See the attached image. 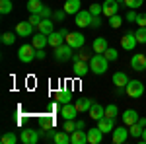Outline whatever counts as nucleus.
Here are the masks:
<instances>
[{
  "instance_id": "18",
  "label": "nucleus",
  "mask_w": 146,
  "mask_h": 144,
  "mask_svg": "<svg viewBox=\"0 0 146 144\" xmlns=\"http://www.w3.org/2000/svg\"><path fill=\"white\" fill-rule=\"evenodd\" d=\"M70 144H88V133L76 129L74 133H70Z\"/></svg>"
},
{
  "instance_id": "23",
  "label": "nucleus",
  "mask_w": 146,
  "mask_h": 144,
  "mask_svg": "<svg viewBox=\"0 0 146 144\" xmlns=\"http://www.w3.org/2000/svg\"><path fill=\"white\" fill-rule=\"evenodd\" d=\"M107 47H109V43H107V39H105V37H98V39H94V43H92L94 53H101V55L107 51Z\"/></svg>"
},
{
  "instance_id": "4",
  "label": "nucleus",
  "mask_w": 146,
  "mask_h": 144,
  "mask_svg": "<svg viewBox=\"0 0 146 144\" xmlns=\"http://www.w3.org/2000/svg\"><path fill=\"white\" fill-rule=\"evenodd\" d=\"M35 53H37V49H35L33 45L25 43V45H22V47L18 49V58H20V62L27 64V62H31V60L35 58Z\"/></svg>"
},
{
  "instance_id": "13",
  "label": "nucleus",
  "mask_w": 146,
  "mask_h": 144,
  "mask_svg": "<svg viewBox=\"0 0 146 144\" xmlns=\"http://www.w3.org/2000/svg\"><path fill=\"white\" fill-rule=\"evenodd\" d=\"M80 111L76 109V103H64L62 107H60V115H62V119H76V115H78Z\"/></svg>"
},
{
  "instance_id": "30",
  "label": "nucleus",
  "mask_w": 146,
  "mask_h": 144,
  "mask_svg": "<svg viewBox=\"0 0 146 144\" xmlns=\"http://www.w3.org/2000/svg\"><path fill=\"white\" fill-rule=\"evenodd\" d=\"M0 41L4 45H14L16 41H18V33H12V31H4L2 33V37H0Z\"/></svg>"
},
{
  "instance_id": "41",
  "label": "nucleus",
  "mask_w": 146,
  "mask_h": 144,
  "mask_svg": "<svg viewBox=\"0 0 146 144\" xmlns=\"http://www.w3.org/2000/svg\"><path fill=\"white\" fill-rule=\"evenodd\" d=\"M90 14L92 16H103V6H101V4H92Z\"/></svg>"
},
{
  "instance_id": "31",
  "label": "nucleus",
  "mask_w": 146,
  "mask_h": 144,
  "mask_svg": "<svg viewBox=\"0 0 146 144\" xmlns=\"http://www.w3.org/2000/svg\"><path fill=\"white\" fill-rule=\"evenodd\" d=\"M142 131H144V127H140L138 123H135V125L129 127V133H131L133 138H140V136H142Z\"/></svg>"
},
{
  "instance_id": "24",
  "label": "nucleus",
  "mask_w": 146,
  "mask_h": 144,
  "mask_svg": "<svg viewBox=\"0 0 146 144\" xmlns=\"http://www.w3.org/2000/svg\"><path fill=\"white\" fill-rule=\"evenodd\" d=\"M41 33H45V35H51L53 31H55V20H51V18H45L43 22L39 23V27H37Z\"/></svg>"
},
{
  "instance_id": "22",
  "label": "nucleus",
  "mask_w": 146,
  "mask_h": 144,
  "mask_svg": "<svg viewBox=\"0 0 146 144\" xmlns=\"http://www.w3.org/2000/svg\"><path fill=\"white\" fill-rule=\"evenodd\" d=\"M88 113H90V119H94V121H100L101 117H105V107L94 101V105L90 107V111H88Z\"/></svg>"
},
{
  "instance_id": "17",
  "label": "nucleus",
  "mask_w": 146,
  "mask_h": 144,
  "mask_svg": "<svg viewBox=\"0 0 146 144\" xmlns=\"http://www.w3.org/2000/svg\"><path fill=\"white\" fill-rule=\"evenodd\" d=\"M31 45H33L35 49H45L47 45H49V35L41 33V31L31 35Z\"/></svg>"
},
{
  "instance_id": "39",
  "label": "nucleus",
  "mask_w": 146,
  "mask_h": 144,
  "mask_svg": "<svg viewBox=\"0 0 146 144\" xmlns=\"http://www.w3.org/2000/svg\"><path fill=\"white\" fill-rule=\"evenodd\" d=\"M62 129H64L66 133H74V131H76V121H74V119H64Z\"/></svg>"
},
{
  "instance_id": "46",
  "label": "nucleus",
  "mask_w": 146,
  "mask_h": 144,
  "mask_svg": "<svg viewBox=\"0 0 146 144\" xmlns=\"http://www.w3.org/2000/svg\"><path fill=\"white\" fill-rule=\"evenodd\" d=\"M90 25H92V27H100V25H101V16H92Z\"/></svg>"
},
{
  "instance_id": "35",
  "label": "nucleus",
  "mask_w": 146,
  "mask_h": 144,
  "mask_svg": "<svg viewBox=\"0 0 146 144\" xmlns=\"http://www.w3.org/2000/svg\"><path fill=\"white\" fill-rule=\"evenodd\" d=\"M123 4L129 8V10H138V8L144 4V0H125Z\"/></svg>"
},
{
  "instance_id": "29",
  "label": "nucleus",
  "mask_w": 146,
  "mask_h": 144,
  "mask_svg": "<svg viewBox=\"0 0 146 144\" xmlns=\"http://www.w3.org/2000/svg\"><path fill=\"white\" fill-rule=\"evenodd\" d=\"M55 98H56V101H58V103H62V105H64V103H70L74 96H72V92L60 90V92H56V96H55Z\"/></svg>"
},
{
  "instance_id": "11",
  "label": "nucleus",
  "mask_w": 146,
  "mask_h": 144,
  "mask_svg": "<svg viewBox=\"0 0 146 144\" xmlns=\"http://www.w3.org/2000/svg\"><path fill=\"white\" fill-rule=\"evenodd\" d=\"M92 22V14L90 10H80L76 16H74V23L78 25V27H88Z\"/></svg>"
},
{
  "instance_id": "38",
  "label": "nucleus",
  "mask_w": 146,
  "mask_h": 144,
  "mask_svg": "<svg viewBox=\"0 0 146 144\" xmlns=\"http://www.w3.org/2000/svg\"><path fill=\"white\" fill-rule=\"evenodd\" d=\"M43 20H45V18H43V16H41V14H31V16H29V18H27V22L31 23V25H33V27H39V23L43 22Z\"/></svg>"
},
{
  "instance_id": "8",
  "label": "nucleus",
  "mask_w": 146,
  "mask_h": 144,
  "mask_svg": "<svg viewBox=\"0 0 146 144\" xmlns=\"http://www.w3.org/2000/svg\"><path fill=\"white\" fill-rule=\"evenodd\" d=\"M103 16L109 20L111 16H115V14H119V10H121V4L117 2V0H105L103 4Z\"/></svg>"
},
{
  "instance_id": "14",
  "label": "nucleus",
  "mask_w": 146,
  "mask_h": 144,
  "mask_svg": "<svg viewBox=\"0 0 146 144\" xmlns=\"http://www.w3.org/2000/svg\"><path fill=\"white\" fill-rule=\"evenodd\" d=\"M136 37L135 33H125L123 37H121V49H125V51H135L136 49Z\"/></svg>"
},
{
  "instance_id": "51",
  "label": "nucleus",
  "mask_w": 146,
  "mask_h": 144,
  "mask_svg": "<svg viewBox=\"0 0 146 144\" xmlns=\"http://www.w3.org/2000/svg\"><path fill=\"white\" fill-rule=\"evenodd\" d=\"M140 142L146 144V127H144V131H142V136H140Z\"/></svg>"
},
{
  "instance_id": "27",
  "label": "nucleus",
  "mask_w": 146,
  "mask_h": 144,
  "mask_svg": "<svg viewBox=\"0 0 146 144\" xmlns=\"http://www.w3.org/2000/svg\"><path fill=\"white\" fill-rule=\"evenodd\" d=\"M53 140H55L56 144H70V133H66V131L62 129V131H58V133H55V136H53Z\"/></svg>"
},
{
  "instance_id": "52",
  "label": "nucleus",
  "mask_w": 146,
  "mask_h": 144,
  "mask_svg": "<svg viewBox=\"0 0 146 144\" xmlns=\"http://www.w3.org/2000/svg\"><path fill=\"white\" fill-rule=\"evenodd\" d=\"M117 2H119V4H123V2H125V0H117Z\"/></svg>"
},
{
  "instance_id": "50",
  "label": "nucleus",
  "mask_w": 146,
  "mask_h": 144,
  "mask_svg": "<svg viewBox=\"0 0 146 144\" xmlns=\"http://www.w3.org/2000/svg\"><path fill=\"white\" fill-rule=\"evenodd\" d=\"M138 125L140 127H146V117H138Z\"/></svg>"
},
{
  "instance_id": "5",
  "label": "nucleus",
  "mask_w": 146,
  "mask_h": 144,
  "mask_svg": "<svg viewBox=\"0 0 146 144\" xmlns=\"http://www.w3.org/2000/svg\"><path fill=\"white\" fill-rule=\"evenodd\" d=\"M131 136V133H129V127L127 125H119V127H115L111 133V138L115 144H125L127 142V138Z\"/></svg>"
},
{
  "instance_id": "26",
  "label": "nucleus",
  "mask_w": 146,
  "mask_h": 144,
  "mask_svg": "<svg viewBox=\"0 0 146 144\" xmlns=\"http://www.w3.org/2000/svg\"><path fill=\"white\" fill-rule=\"evenodd\" d=\"M113 84H115L119 90H123L125 86L129 84V76H127L125 72H121V70H119V72H115V74H113Z\"/></svg>"
},
{
  "instance_id": "43",
  "label": "nucleus",
  "mask_w": 146,
  "mask_h": 144,
  "mask_svg": "<svg viewBox=\"0 0 146 144\" xmlns=\"http://www.w3.org/2000/svg\"><path fill=\"white\" fill-rule=\"evenodd\" d=\"M136 18H138V14H136V10H129L127 12V16H125V20L131 23H136Z\"/></svg>"
},
{
  "instance_id": "3",
  "label": "nucleus",
  "mask_w": 146,
  "mask_h": 144,
  "mask_svg": "<svg viewBox=\"0 0 146 144\" xmlns=\"http://www.w3.org/2000/svg\"><path fill=\"white\" fill-rule=\"evenodd\" d=\"M74 51L76 49H72L68 43H62V45H58V47H55V58L58 62H66V60H70L74 56Z\"/></svg>"
},
{
  "instance_id": "36",
  "label": "nucleus",
  "mask_w": 146,
  "mask_h": 144,
  "mask_svg": "<svg viewBox=\"0 0 146 144\" xmlns=\"http://www.w3.org/2000/svg\"><path fill=\"white\" fill-rule=\"evenodd\" d=\"M103 55H105V58H107L109 62H113V60H117V58H119V53H117V49H113V47H107V51H105Z\"/></svg>"
},
{
  "instance_id": "12",
  "label": "nucleus",
  "mask_w": 146,
  "mask_h": 144,
  "mask_svg": "<svg viewBox=\"0 0 146 144\" xmlns=\"http://www.w3.org/2000/svg\"><path fill=\"white\" fill-rule=\"evenodd\" d=\"M138 117H140V115H138L135 109H125L123 113H121V123L127 125V127H131V125L138 123Z\"/></svg>"
},
{
  "instance_id": "44",
  "label": "nucleus",
  "mask_w": 146,
  "mask_h": 144,
  "mask_svg": "<svg viewBox=\"0 0 146 144\" xmlns=\"http://www.w3.org/2000/svg\"><path fill=\"white\" fill-rule=\"evenodd\" d=\"M64 16H66L64 8H62V10H56V12H53V20H55V22H62V20H64Z\"/></svg>"
},
{
  "instance_id": "25",
  "label": "nucleus",
  "mask_w": 146,
  "mask_h": 144,
  "mask_svg": "<svg viewBox=\"0 0 146 144\" xmlns=\"http://www.w3.org/2000/svg\"><path fill=\"white\" fill-rule=\"evenodd\" d=\"M74 103H76V109H78L80 113H88L90 107L94 105V100H90V98H80V100H76Z\"/></svg>"
},
{
  "instance_id": "10",
  "label": "nucleus",
  "mask_w": 146,
  "mask_h": 144,
  "mask_svg": "<svg viewBox=\"0 0 146 144\" xmlns=\"http://www.w3.org/2000/svg\"><path fill=\"white\" fill-rule=\"evenodd\" d=\"M66 29H58V31H53V33L49 35V45L55 49V47H58V45L66 43Z\"/></svg>"
},
{
  "instance_id": "6",
  "label": "nucleus",
  "mask_w": 146,
  "mask_h": 144,
  "mask_svg": "<svg viewBox=\"0 0 146 144\" xmlns=\"http://www.w3.org/2000/svg\"><path fill=\"white\" fill-rule=\"evenodd\" d=\"M39 134H41V131H37V129H25L20 134V140L23 144H37L39 142Z\"/></svg>"
},
{
  "instance_id": "48",
  "label": "nucleus",
  "mask_w": 146,
  "mask_h": 144,
  "mask_svg": "<svg viewBox=\"0 0 146 144\" xmlns=\"http://www.w3.org/2000/svg\"><path fill=\"white\" fill-rule=\"evenodd\" d=\"M41 16H43V18H51V16H53V12L49 10L47 6H43V10H41Z\"/></svg>"
},
{
  "instance_id": "32",
  "label": "nucleus",
  "mask_w": 146,
  "mask_h": 144,
  "mask_svg": "<svg viewBox=\"0 0 146 144\" xmlns=\"http://www.w3.org/2000/svg\"><path fill=\"white\" fill-rule=\"evenodd\" d=\"M12 0H0V14L2 16H6V14H10L12 12Z\"/></svg>"
},
{
  "instance_id": "37",
  "label": "nucleus",
  "mask_w": 146,
  "mask_h": 144,
  "mask_svg": "<svg viewBox=\"0 0 146 144\" xmlns=\"http://www.w3.org/2000/svg\"><path fill=\"white\" fill-rule=\"evenodd\" d=\"M119 115V109H117V105L115 103H111V105H105V117H111V119H115Z\"/></svg>"
},
{
  "instance_id": "19",
  "label": "nucleus",
  "mask_w": 146,
  "mask_h": 144,
  "mask_svg": "<svg viewBox=\"0 0 146 144\" xmlns=\"http://www.w3.org/2000/svg\"><path fill=\"white\" fill-rule=\"evenodd\" d=\"M98 127L101 129L103 134L113 133V129H115V119H111V117H101L100 121H98Z\"/></svg>"
},
{
  "instance_id": "21",
  "label": "nucleus",
  "mask_w": 146,
  "mask_h": 144,
  "mask_svg": "<svg viewBox=\"0 0 146 144\" xmlns=\"http://www.w3.org/2000/svg\"><path fill=\"white\" fill-rule=\"evenodd\" d=\"M101 140H103V133L100 127H94L88 131V144H101Z\"/></svg>"
},
{
  "instance_id": "34",
  "label": "nucleus",
  "mask_w": 146,
  "mask_h": 144,
  "mask_svg": "<svg viewBox=\"0 0 146 144\" xmlns=\"http://www.w3.org/2000/svg\"><path fill=\"white\" fill-rule=\"evenodd\" d=\"M0 142H2V144H16V142H18V136H16L14 133H6V134H2Z\"/></svg>"
},
{
  "instance_id": "45",
  "label": "nucleus",
  "mask_w": 146,
  "mask_h": 144,
  "mask_svg": "<svg viewBox=\"0 0 146 144\" xmlns=\"http://www.w3.org/2000/svg\"><path fill=\"white\" fill-rule=\"evenodd\" d=\"M136 25H138V27H146V14H138V18H136Z\"/></svg>"
},
{
  "instance_id": "33",
  "label": "nucleus",
  "mask_w": 146,
  "mask_h": 144,
  "mask_svg": "<svg viewBox=\"0 0 146 144\" xmlns=\"http://www.w3.org/2000/svg\"><path fill=\"white\" fill-rule=\"evenodd\" d=\"M135 37H136V41H138L140 45H146V27H136Z\"/></svg>"
},
{
  "instance_id": "20",
  "label": "nucleus",
  "mask_w": 146,
  "mask_h": 144,
  "mask_svg": "<svg viewBox=\"0 0 146 144\" xmlns=\"http://www.w3.org/2000/svg\"><path fill=\"white\" fill-rule=\"evenodd\" d=\"M80 6H82V0H66L62 8H64V12H66V14H70V16H76V14L82 10Z\"/></svg>"
},
{
  "instance_id": "1",
  "label": "nucleus",
  "mask_w": 146,
  "mask_h": 144,
  "mask_svg": "<svg viewBox=\"0 0 146 144\" xmlns=\"http://www.w3.org/2000/svg\"><path fill=\"white\" fill-rule=\"evenodd\" d=\"M90 68H92L94 74H105L107 68H109V60L105 58V55L96 53V55L90 58Z\"/></svg>"
},
{
  "instance_id": "47",
  "label": "nucleus",
  "mask_w": 146,
  "mask_h": 144,
  "mask_svg": "<svg viewBox=\"0 0 146 144\" xmlns=\"http://www.w3.org/2000/svg\"><path fill=\"white\" fill-rule=\"evenodd\" d=\"M35 58H39V60H45V58H47L45 49H37V53H35Z\"/></svg>"
},
{
  "instance_id": "9",
  "label": "nucleus",
  "mask_w": 146,
  "mask_h": 144,
  "mask_svg": "<svg viewBox=\"0 0 146 144\" xmlns=\"http://www.w3.org/2000/svg\"><path fill=\"white\" fill-rule=\"evenodd\" d=\"M131 66H133L135 72H144L146 70V55L144 53H136V55H133V58H131Z\"/></svg>"
},
{
  "instance_id": "42",
  "label": "nucleus",
  "mask_w": 146,
  "mask_h": 144,
  "mask_svg": "<svg viewBox=\"0 0 146 144\" xmlns=\"http://www.w3.org/2000/svg\"><path fill=\"white\" fill-rule=\"evenodd\" d=\"M72 58H74V62H78V60H86V58H88V51H86V49H82L80 53H74Z\"/></svg>"
},
{
  "instance_id": "15",
  "label": "nucleus",
  "mask_w": 146,
  "mask_h": 144,
  "mask_svg": "<svg viewBox=\"0 0 146 144\" xmlns=\"http://www.w3.org/2000/svg\"><path fill=\"white\" fill-rule=\"evenodd\" d=\"M33 25L29 22H20L18 25H16V33H18V37H31L33 35Z\"/></svg>"
},
{
  "instance_id": "28",
  "label": "nucleus",
  "mask_w": 146,
  "mask_h": 144,
  "mask_svg": "<svg viewBox=\"0 0 146 144\" xmlns=\"http://www.w3.org/2000/svg\"><path fill=\"white\" fill-rule=\"evenodd\" d=\"M43 6L45 4L41 0H27V10H29V14H41Z\"/></svg>"
},
{
  "instance_id": "49",
  "label": "nucleus",
  "mask_w": 146,
  "mask_h": 144,
  "mask_svg": "<svg viewBox=\"0 0 146 144\" xmlns=\"http://www.w3.org/2000/svg\"><path fill=\"white\" fill-rule=\"evenodd\" d=\"M76 129H82V131H84V129H86V123L84 121H76Z\"/></svg>"
},
{
  "instance_id": "16",
  "label": "nucleus",
  "mask_w": 146,
  "mask_h": 144,
  "mask_svg": "<svg viewBox=\"0 0 146 144\" xmlns=\"http://www.w3.org/2000/svg\"><path fill=\"white\" fill-rule=\"evenodd\" d=\"M90 62H86V60H78V62H74V66H72V72H74V76L78 78H84L88 72H90Z\"/></svg>"
},
{
  "instance_id": "40",
  "label": "nucleus",
  "mask_w": 146,
  "mask_h": 144,
  "mask_svg": "<svg viewBox=\"0 0 146 144\" xmlns=\"http://www.w3.org/2000/svg\"><path fill=\"white\" fill-rule=\"evenodd\" d=\"M121 23H123V18H121L119 14H115V16H111V18H109V25H111L113 29L121 27Z\"/></svg>"
},
{
  "instance_id": "7",
  "label": "nucleus",
  "mask_w": 146,
  "mask_h": 144,
  "mask_svg": "<svg viewBox=\"0 0 146 144\" xmlns=\"http://www.w3.org/2000/svg\"><path fill=\"white\" fill-rule=\"evenodd\" d=\"M84 35L80 33V31H68L66 33V43L72 47V49H82L84 47Z\"/></svg>"
},
{
  "instance_id": "2",
  "label": "nucleus",
  "mask_w": 146,
  "mask_h": 144,
  "mask_svg": "<svg viewBox=\"0 0 146 144\" xmlns=\"http://www.w3.org/2000/svg\"><path fill=\"white\" fill-rule=\"evenodd\" d=\"M125 92H127V96H129V98L138 100V98L144 94V84H142L140 80H129V84L125 86Z\"/></svg>"
}]
</instances>
